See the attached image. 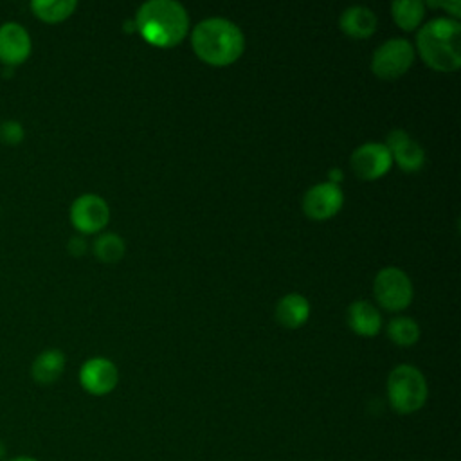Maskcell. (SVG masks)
Segmentation results:
<instances>
[{"instance_id":"ffe728a7","label":"cell","mask_w":461,"mask_h":461,"mask_svg":"<svg viewBox=\"0 0 461 461\" xmlns=\"http://www.w3.org/2000/svg\"><path fill=\"white\" fill-rule=\"evenodd\" d=\"M387 337L396 346L407 348L420 339V326L411 317H394L387 324Z\"/></svg>"},{"instance_id":"d4e9b609","label":"cell","mask_w":461,"mask_h":461,"mask_svg":"<svg viewBox=\"0 0 461 461\" xmlns=\"http://www.w3.org/2000/svg\"><path fill=\"white\" fill-rule=\"evenodd\" d=\"M4 461H38V459L31 457V456H16V457H9V459H4Z\"/></svg>"},{"instance_id":"e0dca14e","label":"cell","mask_w":461,"mask_h":461,"mask_svg":"<svg viewBox=\"0 0 461 461\" xmlns=\"http://www.w3.org/2000/svg\"><path fill=\"white\" fill-rule=\"evenodd\" d=\"M34 16L43 22L56 23L67 20L77 7L76 0H31L29 4Z\"/></svg>"},{"instance_id":"9c48e42d","label":"cell","mask_w":461,"mask_h":461,"mask_svg":"<svg viewBox=\"0 0 461 461\" xmlns=\"http://www.w3.org/2000/svg\"><path fill=\"white\" fill-rule=\"evenodd\" d=\"M32 50V40L27 27L16 20L0 23V61L5 67L23 63Z\"/></svg>"},{"instance_id":"277c9868","label":"cell","mask_w":461,"mask_h":461,"mask_svg":"<svg viewBox=\"0 0 461 461\" xmlns=\"http://www.w3.org/2000/svg\"><path fill=\"white\" fill-rule=\"evenodd\" d=\"M429 396L423 373L409 364L396 366L387 376V400L398 414L420 411Z\"/></svg>"},{"instance_id":"d6986e66","label":"cell","mask_w":461,"mask_h":461,"mask_svg":"<svg viewBox=\"0 0 461 461\" xmlns=\"http://www.w3.org/2000/svg\"><path fill=\"white\" fill-rule=\"evenodd\" d=\"M126 245L115 232H103L94 241V254L103 263H117L122 259Z\"/></svg>"},{"instance_id":"4fadbf2b","label":"cell","mask_w":461,"mask_h":461,"mask_svg":"<svg viewBox=\"0 0 461 461\" xmlns=\"http://www.w3.org/2000/svg\"><path fill=\"white\" fill-rule=\"evenodd\" d=\"M346 321L349 328L362 337H375L382 328V317L378 310L367 301H353L348 306Z\"/></svg>"},{"instance_id":"44dd1931","label":"cell","mask_w":461,"mask_h":461,"mask_svg":"<svg viewBox=\"0 0 461 461\" xmlns=\"http://www.w3.org/2000/svg\"><path fill=\"white\" fill-rule=\"evenodd\" d=\"M25 137V128L20 121L16 119H7L0 122V140L7 146H16L23 140Z\"/></svg>"},{"instance_id":"484cf974","label":"cell","mask_w":461,"mask_h":461,"mask_svg":"<svg viewBox=\"0 0 461 461\" xmlns=\"http://www.w3.org/2000/svg\"><path fill=\"white\" fill-rule=\"evenodd\" d=\"M0 212H2V209H0Z\"/></svg>"},{"instance_id":"8992f818","label":"cell","mask_w":461,"mask_h":461,"mask_svg":"<svg viewBox=\"0 0 461 461\" xmlns=\"http://www.w3.org/2000/svg\"><path fill=\"white\" fill-rule=\"evenodd\" d=\"M414 61V47L403 38L384 41L371 58V70L382 79H396L403 76Z\"/></svg>"},{"instance_id":"7c38bea8","label":"cell","mask_w":461,"mask_h":461,"mask_svg":"<svg viewBox=\"0 0 461 461\" xmlns=\"http://www.w3.org/2000/svg\"><path fill=\"white\" fill-rule=\"evenodd\" d=\"M385 146L391 153V158L407 173H414L425 164L423 148L416 140H412L403 130H393L387 135Z\"/></svg>"},{"instance_id":"6da1fadb","label":"cell","mask_w":461,"mask_h":461,"mask_svg":"<svg viewBox=\"0 0 461 461\" xmlns=\"http://www.w3.org/2000/svg\"><path fill=\"white\" fill-rule=\"evenodd\" d=\"M135 29L155 47L178 45L189 29V16L182 4L173 0H149L135 14Z\"/></svg>"},{"instance_id":"3957f363","label":"cell","mask_w":461,"mask_h":461,"mask_svg":"<svg viewBox=\"0 0 461 461\" xmlns=\"http://www.w3.org/2000/svg\"><path fill=\"white\" fill-rule=\"evenodd\" d=\"M421 59L438 72H454L461 65V23L450 18H434L416 34Z\"/></svg>"},{"instance_id":"5b68a950","label":"cell","mask_w":461,"mask_h":461,"mask_svg":"<svg viewBox=\"0 0 461 461\" xmlns=\"http://www.w3.org/2000/svg\"><path fill=\"white\" fill-rule=\"evenodd\" d=\"M373 294L382 308L389 312H400L412 301V285L403 270L396 267H385L375 276Z\"/></svg>"},{"instance_id":"603a6c76","label":"cell","mask_w":461,"mask_h":461,"mask_svg":"<svg viewBox=\"0 0 461 461\" xmlns=\"http://www.w3.org/2000/svg\"><path fill=\"white\" fill-rule=\"evenodd\" d=\"M427 5H429V7H443V9H447L454 18H459V16H461V2H459V0H452V2H434V0H430V2H427Z\"/></svg>"},{"instance_id":"ba28073f","label":"cell","mask_w":461,"mask_h":461,"mask_svg":"<svg viewBox=\"0 0 461 461\" xmlns=\"http://www.w3.org/2000/svg\"><path fill=\"white\" fill-rule=\"evenodd\" d=\"M351 169L358 178L364 180H376L380 176H384L391 164V153L387 149L385 144L382 142H366L362 146H358L349 158Z\"/></svg>"},{"instance_id":"7402d4cb","label":"cell","mask_w":461,"mask_h":461,"mask_svg":"<svg viewBox=\"0 0 461 461\" xmlns=\"http://www.w3.org/2000/svg\"><path fill=\"white\" fill-rule=\"evenodd\" d=\"M67 249H68V252L72 256L79 258V256H83L86 252V241H85L83 236H72L68 240V243H67Z\"/></svg>"},{"instance_id":"ac0fdd59","label":"cell","mask_w":461,"mask_h":461,"mask_svg":"<svg viewBox=\"0 0 461 461\" xmlns=\"http://www.w3.org/2000/svg\"><path fill=\"white\" fill-rule=\"evenodd\" d=\"M391 13L400 29L412 31L425 14V4L420 0H396L391 4Z\"/></svg>"},{"instance_id":"5bb4252c","label":"cell","mask_w":461,"mask_h":461,"mask_svg":"<svg viewBox=\"0 0 461 461\" xmlns=\"http://www.w3.org/2000/svg\"><path fill=\"white\" fill-rule=\"evenodd\" d=\"M65 362L67 358L61 349H43L31 364V376L40 385H50L63 375Z\"/></svg>"},{"instance_id":"cb8c5ba5","label":"cell","mask_w":461,"mask_h":461,"mask_svg":"<svg viewBox=\"0 0 461 461\" xmlns=\"http://www.w3.org/2000/svg\"><path fill=\"white\" fill-rule=\"evenodd\" d=\"M342 180V173H340V169L339 167H333V169H330V180L328 182H331V184H337L339 185V182Z\"/></svg>"},{"instance_id":"7a4b0ae2","label":"cell","mask_w":461,"mask_h":461,"mask_svg":"<svg viewBox=\"0 0 461 461\" xmlns=\"http://www.w3.org/2000/svg\"><path fill=\"white\" fill-rule=\"evenodd\" d=\"M191 45L202 61L214 67H225L241 56L245 38L240 27L230 20L207 18L193 29Z\"/></svg>"},{"instance_id":"30bf717a","label":"cell","mask_w":461,"mask_h":461,"mask_svg":"<svg viewBox=\"0 0 461 461\" xmlns=\"http://www.w3.org/2000/svg\"><path fill=\"white\" fill-rule=\"evenodd\" d=\"M344 202L342 189L337 184L322 182L312 185L303 198V211L310 220H328L335 216Z\"/></svg>"},{"instance_id":"9a60e30c","label":"cell","mask_w":461,"mask_h":461,"mask_svg":"<svg viewBox=\"0 0 461 461\" xmlns=\"http://www.w3.org/2000/svg\"><path fill=\"white\" fill-rule=\"evenodd\" d=\"M339 25L351 38H367L376 29V14L366 5H353L340 14Z\"/></svg>"},{"instance_id":"52a82bcc","label":"cell","mask_w":461,"mask_h":461,"mask_svg":"<svg viewBox=\"0 0 461 461\" xmlns=\"http://www.w3.org/2000/svg\"><path fill=\"white\" fill-rule=\"evenodd\" d=\"M110 209L104 198L86 193L77 196L70 205V221L83 234H94L106 227Z\"/></svg>"},{"instance_id":"8fae6325","label":"cell","mask_w":461,"mask_h":461,"mask_svg":"<svg viewBox=\"0 0 461 461\" xmlns=\"http://www.w3.org/2000/svg\"><path fill=\"white\" fill-rule=\"evenodd\" d=\"M119 382V371L115 364L104 357H92L79 367L81 387L94 394L104 396L115 389Z\"/></svg>"},{"instance_id":"2e32d148","label":"cell","mask_w":461,"mask_h":461,"mask_svg":"<svg viewBox=\"0 0 461 461\" xmlns=\"http://www.w3.org/2000/svg\"><path fill=\"white\" fill-rule=\"evenodd\" d=\"M310 317V304L301 294H288L276 306V319L283 328L297 330Z\"/></svg>"}]
</instances>
